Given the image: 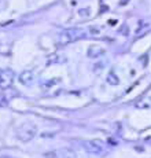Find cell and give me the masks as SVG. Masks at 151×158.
I'll list each match as a JSON object with an SVG mask.
<instances>
[{
    "label": "cell",
    "instance_id": "52a82bcc",
    "mask_svg": "<svg viewBox=\"0 0 151 158\" xmlns=\"http://www.w3.org/2000/svg\"><path fill=\"white\" fill-rule=\"evenodd\" d=\"M60 158H76V156H74V153L71 150H65V151H62Z\"/></svg>",
    "mask_w": 151,
    "mask_h": 158
},
{
    "label": "cell",
    "instance_id": "7a4b0ae2",
    "mask_svg": "<svg viewBox=\"0 0 151 158\" xmlns=\"http://www.w3.org/2000/svg\"><path fill=\"white\" fill-rule=\"evenodd\" d=\"M17 135H18V138H19L21 140L28 142V140H30V139L35 138V135H36V127L32 125V124L25 123V124H22V125H21L19 128L17 129Z\"/></svg>",
    "mask_w": 151,
    "mask_h": 158
},
{
    "label": "cell",
    "instance_id": "277c9868",
    "mask_svg": "<svg viewBox=\"0 0 151 158\" xmlns=\"http://www.w3.org/2000/svg\"><path fill=\"white\" fill-rule=\"evenodd\" d=\"M14 81V73L11 72H4L0 76V87L2 88H7L13 84Z\"/></svg>",
    "mask_w": 151,
    "mask_h": 158
},
{
    "label": "cell",
    "instance_id": "8992f818",
    "mask_svg": "<svg viewBox=\"0 0 151 158\" xmlns=\"http://www.w3.org/2000/svg\"><path fill=\"white\" fill-rule=\"evenodd\" d=\"M33 78H35V76H33L32 72H23L22 74H21L19 80H21V83H23L25 85H30L32 81H33Z\"/></svg>",
    "mask_w": 151,
    "mask_h": 158
},
{
    "label": "cell",
    "instance_id": "3957f363",
    "mask_svg": "<svg viewBox=\"0 0 151 158\" xmlns=\"http://www.w3.org/2000/svg\"><path fill=\"white\" fill-rule=\"evenodd\" d=\"M80 35H81V32H77V29L63 30V32H62V41H63V43H69V41L77 39Z\"/></svg>",
    "mask_w": 151,
    "mask_h": 158
},
{
    "label": "cell",
    "instance_id": "5b68a950",
    "mask_svg": "<svg viewBox=\"0 0 151 158\" xmlns=\"http://www.w3.org/2000/svg\"><path fill=\"white\" fill-rule=\"evenodd\" d=\"M104 54V50L103 48H100V47H98V45H91V47L88 48V55L89 58H99V56H102Z\"/></svg>",
    "mask_w": 151,
    "mask_h": 158
},
{
    "label": "cell",
    "instance_id": "6da1fadb",
    "mask_svg": "<svg viewBox=\"0 0 151 158\" xmlns=\"http://www.w3.org/2000/svg\"><path fill=\"white\" fill-rule=\"evenodd\" d=\"M83 147L88 154H92V156H96V157H100V156H104L106 154L104 146L100 144L99 142H96V140L83 142Z\"/></svg>",
    "mask_w": 151,
    "mask_h": 158
}]
</instances>
